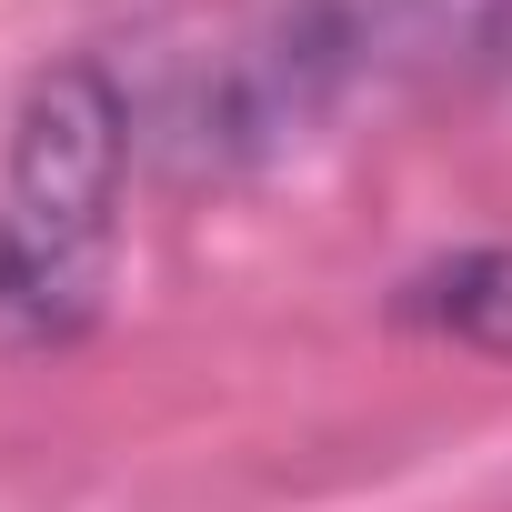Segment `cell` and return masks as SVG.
<instances>
[{
	"mask_svg": "<svg viewBox=\"0 0 512 512\" xmlns=\"http://www.w3.org/2000/svg\"><path fill=\"white\" fill-rule=\"evenodd\" d=\"M372 11H382V21H392V31H402V21H412V11H422V0H372Z\"/></svg>",
	"mask_w": 512,
	"mask_h": 512,
	"instance_id": "obj_3",
	"label": "cell"
},
{
	"mask_svg": "<svg viewBox=\"0 0 512 512\" xmlns=\"http://www.w3.org/2000/svg\"><path fill=\"white\" fill-rule=\"evenodd\" d=\"M131 161V101L101 61H51L0 151V322L11 332H71L91 322L111 211Z\"/></svg>",
	"mask_w": 512,
	"mask_h": 512,
	"instance_id": "obj_1",
	"label": "cell"
},
{
	"mask_svg": "<svg viewBox=\"0 0 512 512\" xmlns=\"http://www.w3.org/2000/svg\"><path fill=\"white\" fill-rule=\"evenodd\" d=\"M392 322H412L432 342H462V352H512V241H472L452 262L412 272L392 292Z\"/></svg>",
	"mask_w": 512,
	"mask_h": 512,
	"instance_id": "obj_2",
	"label": "cell"
}]
</instances>
